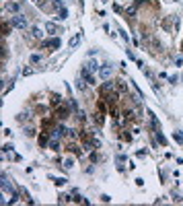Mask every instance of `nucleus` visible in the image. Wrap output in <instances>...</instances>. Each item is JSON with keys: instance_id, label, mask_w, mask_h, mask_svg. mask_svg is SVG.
Segmentation results:
<instances>
[{"instance_id": "1a4fd4ad", "label": "nucleus", "mask_w": 183, "mask_h": 206, "mask_svg": "<svg viewBox=\"0 0 183 206\" xmlns=\"http://www.w3.org/2000/svg\"><path fill=\"white\" fill-rule=\"evenodd\" d=\"M148 116H150V124H152V130L156 132V130H161V126H158V120H156V116H154L152 111H148Z\"/></svg>"}, {"instance_id": "f3484780", "label": "nucleus", "mask_w": 183, "mask_h": 206, "mask_svg": "<svg viewBox=\"0 0 183 206\" xmlns=\"http://www.w3.org/2000/svg\"><path fill=\"white\" fill-rule=\"evenodd\" d=\"M78 44H80V35H74V37L70 39V48H76Z\"/></svg>"}, {"instance_id": "4468645a", "label": "nucleus", "mask_w": 183, "mask_h": 206, "mask_svg": "<svg viewBox=\"0 0 183 206\" xmlns=\"http://www.w3.org/2000/svg\"><path fill=\"white\" fill-rule=\"evenodd\" d=\"M41 35H43V33H41V29H39V27H33V29H31V37H35V39H39Z\"/></svg>"}, {"instance_id": "f03ea898", "label": "nucleus", "mask_w": 183, "mask_h": 206, "mask_svg": "<svg viewBox=\"0 0 183 206\" xmlns=\"http://www.w3.org/2000/svg\"><path fill=\"white\" fill-rule=\"evenodd\" d=\"M68 107H66V105H58V107H56V118L58 120H62V122H64L66 118H68Z\"/></svg>"}, {"instance_id": "aec40b11", "label": "nucleus", "mask_w": 183, "mask_h": 206, "mask_svg": "<svg viewBox=\"0 0 183 206\" xmlns=\"http://www.w3.org/2000/svg\"><path fill=\"white\" fill-rule=\"evenodd\" d=\"M70 151H72V152H74V155H82V151H80V147H76V144H70Z\"/></svg>"}, {"instance_id": "7ed1b4c3", "label": "nucleus", "mask_w": 183, "mask_h": 206, "mask_svg": "<svg viewBox=\"0 0 183 206\" xmlns=\"http://www.w3.org/2000/svg\"><path fill=\"white\" fill-rule=\"evenodd\" d=\"M80 76H82V79L87 80L89 85H95V76H93V72H91L87 66H82V70H80Z\"/></svg>"}, {"instance_id": "393cba45", "label": "nucleus", "mask_w": 183, "mask_h": 206, "mask_svg": "<svg viewBox=\"0 0 183 206\" xmlns=\"http://www.w3.org/2000/svg\"><path fill=\"white\" fill-rule=\"evenodd\" d=\"M173 138H175V140H177V142H181V144H183V134L175 132V134H173Z\"/></svg>"}, {"instance_id": "9b49d317", "label": "nucleus", "mask_w": 183, "mask_h": 206, "mask_svg": "<svg viewBox=\"0 0 183 206\" xmlns=\"http://www.w3.org/2000/svg\"><path fill=\"white\" fill-rule=\"evenodd\" d=\"M84 66H87V68H89L91 72H97V70H99V64L95 62V60H91V62H87Z\"/></svg>"}, {"instance_id": "a878e982", "label": "nucleus", "mask_w": 183, "mask_h": 206, "mask_svg": "<svg viewBox=\"0 0 183 206\" xmlns=\"http://www.w3.org/2000/svg\"><path fill=\"white\" fill-rule=\"evenodd\" d=\"M25 134H27V136H33L35 130H33V128H25Z\"/></svg>"}, {"instance_id": "5701e85b", "label": "nucleus", "mask_w": 183, "mask_h": 206, "mask_svg": "<svg viewBox=\"0 0 183 206\" xmlns=\"http://www.w3.org/2000/svg\"><path fill=\"white\" fill-rule=\"evenodd\" d=\"M54 182H56V186H64L66 179H64V177H54Z\"/></svg>"}, {"instance_id": "6ab92c4d", "label": "nucleus", "mask_w": 183, "mask_h": 206, "mask_svg": "<svg viewBox=\"0 0 183 206\" xmlns=\"http://www.w3.org/2000/svg\"><path fill=\"white\" fill-rule=\"evenodd\" d=\"M62 103V97L60 95H52V105H60Z\"/></svg>"}, {"instance_id": "2eb2a0df", "label": "nucleus", "mask_w": 183, "mask_h": 206, "mask_svg": "<svg viewBox=\"0 0 183 206\" xmlns=\"http://www.w3.org/2000/svg\"><path fill=\"white\" fill-rule=\"evenodd\" d=\"M84 87H87V80H84V79L76 80V89H78V91H84Z\"/></svg>"}, {"instance_id": "b1692460", "label": "nucleus", "mask_w": 183, "mask_h": 206, "mask_svg": "<svg viewBox=\"0 0 183 206\" xmlns=\"http://www.w3.org/2000/svg\"><path fill=\"white\" fill-rule=\"evenodd\" d=\"M64 167H66V169H72V167H74V161H72V159H66Z\"/></svg>"}, {"instance_id": "412c9836", "label": "nucleus", "mask_w": 183, "mask_h": 206, "mask_svg": "<svg viewBox=\"0 0 183 206\" xmlns=\"http://www.w3.org/2000/svg\"><path fill=\"white\" fill-rule=\"evenodd\" d=\"M58 15H60L58 19H66V17H68V10H66V8H60V10H58Z\"/></svg>"}, {"instance_id": "bb28decb", "label": "nucleus", "mask_w": 183, "mask_h": 206, "mask_svg": "<svg viewBox=\"0 0 183 206\" xmlns=\"http://www.w3.org/2000/svg\"><path fill=\"white\" fill-rule=\"evenodd\" d=\"M169 80H171L173 85H177V83H179V76H169Z\"/></svg>"}, {"instance_id": "f257e3e1", "label": "nucleus", "mask_w": 183, "mask_h": 206, "mask_svg": "<svg viewBox=\"0 0 183 206\" xmlns=\"http://www.w3.org/2000/svg\"><path fill=\"white\" fill-rule=\"evenodd\" d=\"M10 25H12L15 29H27V27H29L25 15H12L10 17Z\"/></svg>"}, {"instance_id": "dca6fc26", "label": "nucleus", "mask_w": 183, "mask_h": 206, "mask_svg": "<svg viewBox=\"0 0 183 206\" xmlns=\"http://www.w3.org/2000/svg\"><path fill=\"white\" fill-rule=\"evenodd\" d=\"M115 89H117L119 93H126V91H128V87H126V83H124V80H119V83H117V87H115Z\"/></svg>"}, {"instance_id": "0eeeda50", "label": "nucleus", "mask_w": 183, "mask_h": 206, "mask_svg": "<svg viewBox=\"0 0 183 206\" xmlns=\"http://www.w3.org/2000/svg\"><path fill=\"white\" fill-rule=\"evenodd\" d=\"M6 10L15 13V15H21V4L19 2H8V4H6Z\"/></svg>"}, {"instance_id": "a211bd4d", "label": "nucleus", "mask_w": 183, "mask_h": 206, "mask_svg": "<svg viewBox=\"0 0 183 206\" xmlns=\"http://www.w3.org/2000/svg\"><path fill=\"white\" fill-rule=\"evenodd\" d=\"M93 120L97 122V126H101V124H103V113H95V116H93Z\"/></svg>"}, {"instance_id": "423d86ee", "label": "nucleus", "mask_w": 183, "mask_h": 206, "mask_svg": "<svg viewBox=\"0 0 183 206\" xmlns=\"http://www.w3.org/2000/svg\"><path fill=\"white\" fill-rule=\"evenodd\" d=\"M111 91H115V83H111V80H105V85L101 87V95H107V93H111Z\"/></svg>"}, {"instance_id": "6e6552de", "label": "nucleus", "mask_w": 183, "mask_h": 206, "mask_svg": "<svg viewBox=\"0 0 183 206\" xmlns=\"http://www.w3.org/2000/svg\"><path fill=\"white\" fill-rule=\"evenodd\" d=\"M138 4H140V2H134V4H130L128 8H126V15H128V17H136V13H138Z\"/></svg>"}, {"instance_id": "39448f33", "label": "nucleus", "mask_w": 183, "mask_h": 206, "mask_svg": "<svg viewBox=\"0 0 183 206\" xmlns=\"http://www.w3.org/2000/svg\"><path fill=\"white\" fill-rule=\"evenodd\" d=\"M60 45H62V41L58 39V37H54V39H47V41H43L41 44V48H50V49H58Z\"/></svg>"}, {"instance_id": "4be33fe9", "label": "nucleus", "mask_w": 183, "mask_h": 206, "mask_svg": "<svg viewBox=\"0 0 183 206\" xmlns=\"http://www.w3.org/2000/svg\"><path fill=\"white\" fill-rule=\"evenodd\" d=\"M29 60H31L33 64H37V62H41V56H39V54H33V56H31Z\"/></svg>"}, {"instance_id": "9d476101", "label": "nucleus", "mask_w": 183, "mask_h": 206, "mask_svg": "<svg viewBox=\"0 0 183 206\" xmlns=\"http://www.w3.org/2000/svg\"><path fill=\"white\" fill-rule=\"evenodd\" d=\"M50 148H52V151H60V140H58V138L50 136Z\"/></svg>"}, {"instance_id": "f8f14e48", "label": "nucleus", "mask_w": 183, "mask_h": 206, "mask_svg": "<svg viewBox=\"0 0 183 206\" xmlns=\"http://www.w3.org/2000/svg\"><path fill=\"white\" fill-rule=\"evenodd\" d=\"M45 31H47V33H56V31H58V27H56V23L47 21V23H45Z\"/></svg>"}, {"instance_id": "20e7f679", "label": "nucleus", "mask_w": 183, "mask_h": 206, "mask_svg": "<svg viewBox=\"0 0 183 206\" xmlns=\"http://www.w3.org/2000/svg\"><path fill=\"white\" fill-rule=\"evenodd\" d=\"M99 74H101L103 80H111V66H109V64H103L99 68Z\"/></svg>"}, {"instance_id": "ddd939ff", "label": "nucleus", "mask_w": 183, "mask_h": 206, "mask_svg": "<svg viewBox=\"0 0 183 206\" xmlns=\"http://www.w3.org/2000/svg\"><path fill=\"white\" fill-rule=\"evenodd\" d=\"M154 134H156V140H158V142L163 144V147H167V138L163 136V132H161V130H156V132H154Z\"/></svg>"}]
</instances>
